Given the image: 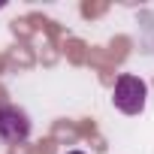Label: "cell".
<instances>
[{"label": "cell", "instance_id": "obj_3", "mask_svg": "<svg viewBox=\"0 0 154 154\" xmlns=\"http://www.w3.org/2000/svg\"><path fill=\"white\" fill-rule=\"evenodd\" d=\"M66 154H85V151H66Z\"/></svg>", "mask_w": 154, "mask_h": 154}, {"label": "cell", "instance_id": "obj_1", "mask_svg": "<svg viewBox=\"0 0 154 154\" xmlns=\"http://www.w3.org/2000/svg\"><path fill=\"white\" fill-rule=\"evenodd\" d=\"M112 103L124 115H142L145 103H148V85H145V79H139V75H133V72H121L115 79Z\"/></svg>", "mask_w": 154, "mask_h": 154}, {"label": "cell", "instance_id": "obj_2", "mask_svg": "<svg viewBox=\"0 0 154 154\" xmlns=\"http://www.w3.org/2000/svg\"><path fill=\"white\" fill-rule=\"evenodd\" d=\"M30 136V118L18 106H0V139L6 145H18Z\"/></svg>", "mask_w": 154, "mask_h": 154}]
</instances>
